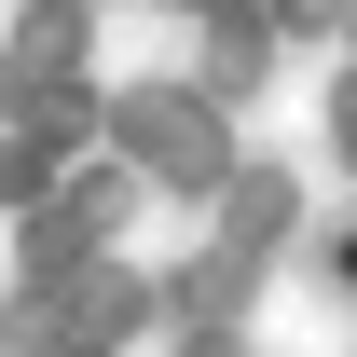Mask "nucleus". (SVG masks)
Wrapping results in <instances>:
<instances>
[{
	"label": "nucleus",
	"instance_id": "f257e3e1",
	"mask_svg": "<svg viewBox=\"0 0 357 357\" xmlns=\"http://www.w3.org/2000/svg\"><path fill=\"white\" fill-rule=\"evenodd\" d=\"M192 357H234V344H192Z\"/></svg>",
	"mask_w": 357,
	"mask_h": 357
},
{
	"label": "nucleus",
	"instance_id": "f03ea898",
	"mask_svg": "<svg viewBox=\"0 0 357 357\" xmlns=\"http://www.w3.org/2000/svg\"><path fill=\"white\" fill-rule=\"evenodd\" d=\"M344 275H357V234H344Z\"/></svg>",
	"mask_w": 357,
	"mask_h": 357
}]
</instances>
